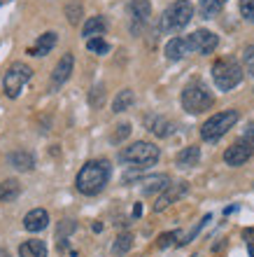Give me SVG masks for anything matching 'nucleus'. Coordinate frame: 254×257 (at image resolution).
<instances>
[{
  "label": "nucleus",
  "instance_id": "f257e3e1",
  "mask_svg": "<svg viewBox=\"0 0 254 257\" xmlns=\"http://www.w3.org/2000/svg\"><path fill=\"white\" fill-rule=\"evenodd\" d=\"M110 173H112L110 162L96 159V162H89L82 166L77 178H75V185L84 196H96L101 194L105 190V185L110 183Z\"/></svg>",
  "mask_w": 254,
  "mask_h": 257
},
{
  "label": "nucleus",
  "instance_id": "f03ea898",
  "mask_svg": "<svg viewBox=\"0 0 254 257\" xmlns=\"http://www.w3.org/2000/svg\"><path fill=\"white\" fill-rule=\"evenodd\" d=\"M191 17H194V5L189 0H175L173 5H168L166 12L161 14L159 31L161 33H177L184 26H189Z\"/></svg>",
  "mask_w": 254,
  "mask_h": 257
},
{
  "label": "nucleus",
  "instance_id": "7ed1b4c3",
  "mask_svg": "<svg viewBox=\"0 0 254 257\" xmlns=\"http://www.w3.org/2000/svg\"><path fill=\"white\" fill-rule=\"evenodd\" d=\"M161 157V150L154 145V143L147 141H138L133 145H128L119 152V162L121 164H128V166H138V169H147L152 164L159 162Z\"/></svg>",
  "mask_w": 254,
  "mask_h": 257
},
{
  "label": "nucleus",
  "instance_id": "20e7f679",
  "mask_svg": "<svg viewBox=\"0 0 254 257\" xmlns=\"http://www.w3.org/2000/svg\"><path fill=\"white\" fill-rule=\"evenodd\" d=\"M212 94H210V89L203 84V82H189L184 91H182V108L187 110L189 115H201L205 110L212 108Z\"/></svg>",
  "mask_w": 254,
  "mask_h": 257
},
{
  "label": "nucleus",
  "instance_id": "39448f33",
  "mask_svg": "<svg viewBox=\"0 0 254 257\" xmlns=\"http://www.w3.org/2000/svg\"><path fill=\"white\" fill-rule=\"evenodd\" d=\"M212 82L219 91H231L242 82V68L233 59H219L212 66Z\"/></svg>",
  "mask_w": 254,
  "mask_h": 257
},
{
  "label": "nucleus",
  "instance_id": "423d86ee",
  "mask_svg": "<svg viewBox=\"0 0 254 257\" xmlns=\"http://www.w3.org/2000/svg\"><path fill=\"white\" fill-rule=\"evenodd\" d=\"M238 122V110H224V112H217L207 119L201 126V138L207 143L219 141L221 136H226L231 128Z\"/></svg>",
  "mask_w": 254,
  "mask_h": 257
},
{
  "label": "nucleus",
  "instance_id": "0eeeda50",
  "mask_svg": "<svg viewBox=\"0 0 254 257\" xmlns=\"http://www.w3.org/2000/svg\"><path fill=\"white\" fill-rule=\"evenodd\" d=\"M31 77H33V68L26 66V63H12V66L7 68L5 77H3V89H5V94L10 96V98H17V96L24 91V87H26L28 82H31Z\"/></svg>",
  "mask_w": 254,
  "mask_h": 257
},
{
  "label": "nucleus",
  "instance_id": "6e6552de",
  "mask_svg": "<svg viewBox=\"0 0 254 257\" xmlns=\"http://www.w3.org/2000/svg\"><path fill=\"white\" fill-rule=\"evenodd\" d=\"M187 40H189V49L196 52V54H201V56L212 54L214 49H217V45H219V38H217L212 31H205V28L194 31Z\"/></svg>",
  "mask_w": 254,
  "mask_h": 257
},
{
  "label": "nucleus",
  "instance_id": "1a4fd4ad",
  "mask_svg": "<svg viewBox=\"0 0 254 257\" xmlns=\"http://www.w3.org/2000/svg\"><path fill=\"white\" fill-rule=\"evenodd\" d=\"M128 14H131V31L133 33H140L142 26H147L149 17H152V3L149 0H131V5H128Z\"/></svg>",
  "mask_w": 254,
  "mask_h": 257
},
{
  "label": "nucleus",
  "instance_id": "9d476101",
  "mask_svg": "<svg viewBox=\"0 0 254 257\" xmlns=\"http://www.w3.org/2000/svg\"><path fill=\"white\" fill-rule=\"evenodd\" d=\"M73 66H75L73 54L61 56L59 63H56V68H54V73H52V82H49V89H52V91L61 89L68 80H70V75H73Z\"/></svg>",
  "mask_w": 254,
  "mask_h": 257
},
{
  "label": "nucleus",
  "instance_id": "9b49d317",
  "mask_svg": "<svg viewBox=\"0 0 254 257\" xmlns=\"http://www.w3.org/2000/svg\"><path fill=\"white\" fill-rule=\"evenodd\" d=\"M187 190H189V185L184 183V180H182V183H173L168 190L161 192V196L156 199V203H154V210H156V213L166 210L170 203H175L177 199H182V196L187 194Z\"/></svg>",
  "mask_w": 254,
  "mask_h": 257
},
{
  "label": "nucleus",
  "instance_id": "f8f14e48",
  "mask_svg": "<svg viewBox=\"0 0 254 257\" xmlns=\"http://www.w3.org/2000/svg\"><path fill=\"white\" fill-rule=\"evenodd\" d=\"M252 155H254V152H252V148H249L247 143L238 141V143H233L226 152H224V162H226L228 166H242V164L247 162Z\"/></svg>",
  "mask_w": 254,
  "mask_h": 257
},
{
  "label": "nucleus",
  "instance_id": "ddd939ff",
  "mask_svg": "<svg viewBox=\"0 0 254 257\" xmlns=\"http://www.w3.org/2000/svg\"><path fill=\"white\" fill-rule=\"evenodd\" d=\"M49 224V213L45 208H33L28 210L24 217V229L26 231H42Z\"/></svg>",
  "mask_w": 254,
  "mask_h": 257
},
{
  "label": "nucleus",
  "instance_id": "4468645a",
  "mask_svg": "<svg viewBox=\"0 0 254 257\" xmlns=\"http://www.w3.org/2000/svg\"><path fill=\"white\" fill-rule=\"evenodd\" d=\"M145 124H147L149 131H152L154 136H159V138H168V136L175 131L173 122L166 119V117H161V115H147L145 117Z\"/></svg>",
  "mask_w": 254,
  "mask_h": 257
},
{
  "label": "nucleus",
  "instance_id": "2eb2a0df",
  "mask_svg": "<svg viewBox=\"0 0 254 257\" xmlns=\"http://www.w3.org/2000/svg\"><path fill=\"white\" fill-rule=\"evenodd\" d=\"M187 54H191L187 38H173V40L166 45V56H168V61H180V59H184Z\"/></svg>",
  "mask_w": 254,
  "mask_h": 257
},
{
  "label": "nucleus",
  "instance_id": "dca6fc26",
  "mask_svg": "<svg viewBox=\"0 0 254 257\" xmlns=\"http://www.w3.org/2000/svg\"><path fill=\"white\" fill-rule=\"evenodd\" d=\"M7 162H10V166H14L17 171H21V173H28V171H33V166H35L33 155L26 152V150H17V152H12V155L7 157Z\"/></svg>",
  "mask_w": 254,
  "mask_h": 257
},
{
  "label": "nucleus",
  "instance_id": "f3484780",
  "mask_svg": "<svg viewBox=\"0 0 254 257\" xmlns=\"http://www.w3.org/2000/svg\"><path fill=\"white\" fill-rule=\"evenodd\" d=\"M56 40H59V38H56V33H54V31H49V33L40 35V40H38L33 47L28 49V54H31V56H47L49 52L56 47Z\"/></svg>",
  "mask_w": 254,
  "mask_h": 257
},
{
  "label": "nucleus",
  "instance_id": "a211bd4d",
  "mask_svg": "<svg viewBox=\"0 0 254 257\" xmlns=\"http://www.w3.org/2000/svg\"><path fill=\"white\" fill-rule=\"evenodd\" d=\"M175 162H177L180 169H191V166H196L201 162V148L198 145H189V148L180 150V155L175 157Z\"/></svg>",
  "mask_w": 254,
  "mask_h": 257
},
{
  "label": "nucleus",
  "instance_id": "6ab92c4d",
  "mask_svg": "<svg viewBox=\"0 0 254 257\" xmlns=\"http://www.w3.org/2000/svg\"><path fill=\"white\" fill-rule=\"evenodd\" d=\"M142 192L145 194H154V192H163V190H168L170 187V176H166V173H161V176H152V178H145L142 180Z\"/></svg>",
  "mask_w": 254,
  "mask_h": 257
},
{
  "label": "nucleus",
  "instance_id": "aec40b11",
  "mask_svg": "<svg viewBox=\"0 0 254 257\" xmlns=\"http://www.w3.org/2000/svg\"><path fill=\"white\" fill-rule=\"evenodd\" d=\"M21 194V185L19 180H14V178H7L0 183V203H10L14 199H19Z\"/></svg>",
  "mask_w": 254,
  "mask_h": 257
},
{
  "label": "nucleus",
  "instance_id": "412c9836",
  "mask_svg": "<svg viewBox=\"0 0 254 257\" xmlns=\"http://www.w3.org/2000/svg\"><path fill=\"white\" fill-rule=\"evenodd\" d=\"M105 31H107V21L103 19V17H91V19L84 24V28H82V35L89 40V38H101Z\"/></svg>",
  "mask_w": 254,
  "mask_h": 257
},
{
  "label": "nucleus",
  "instance_id": "4be33fe9",
  "mask_svg": "<svg viewBox=\"0 0 254 257\" xmlns=\"http://www.w3.org/2000/svg\"><path fill=\"white\" fill-rule=\"evenodd\" d=\"M19 255L21 257H47V245L45 241H26V243H21L19 248Z\"/></svg>",
  "mask_w": 254,
  "mask_h": 257
},
{
  "label": "nucleus",
  "instance_id": "5701e85b",
  "mask_svg": "<svg viewBox=\"0 0 254 257\" xmlns=\"http://www.w3.org/2000/svg\"><path fill=\"white\" fill-rule=\"evenodd\" d=\"M135 103V94L133 89H121L119 94L114 96V103H112V110L114 112H126L131 105Z\"/></svg>",
  "mask_w": 254,
  "mask_h": 257
},
{
  "label": "nucleus",
  "instance_id": "b1692460",
  "mask_svg": "<svg viewBox=\"0 0 254 257\" xmlns=\"http://www.w3.org/2000/svg\"><path fill=\"white\" fill-rule=\"evenodd\" d=\"M198 10H201L203 19H212V17H217V14H219L221 3H219V0H198Z\"/></svg>",
  "mask_w": 254,
  "mask_h": 257
},
{
  "label": "nucleus",
  "instance_id": "393cba45",
  "mask_svg": "<svg viewBox=\"0 0 254 257\" xmlns=\"http://www.w3.org/2000/svg\"><path fill=\"white\" fill-rule=\"evenodd\" d=\"M75 227H77V224H75L73 220H63V222H61L59 231H56V238H59L56 243H59V248H61V250H63V248H66V245H68V236H70V234H73V231H75Z\"/></svg>",
  "mask_w": 254,
  "mask_h": 257
},
{
  "label": "nucleus",
  "instance_id": "a878e982",
  "mask_svg": "<svg viewBox=\"0 0 254 257\" xmlns=\"http://www.w3.org/2000/svg\"><path fill=\"white\" fill-rule=\"evenodd\" d=\"M131 245H133V236H131V234H119L117 241H114V245H112V252L117 257H121L131 250Z\"/></svg>",
  "mask_w": 254,
  "mask_h": 257
},
{
  "label": "nucleus",
  "instance_id": "bb28decb",
  "mask_svg": "<svg viewBox=\"0 0 254 257\" xmlns=\"http://www.w3.org/2000/svg\"><path fill=\"white\" fill-rule=\"evenodd\" d=\"M87 49L89 52H94V54H107L110 52V45H107L103 38H89L87 40Z\"/></svg>",
  "mask_w": 254,
  "mask_h": 257
},
{
  "label": "nucleus",
  "instance_id": "cd10ccee",
  "mask_svg": "<svg viewBox=\"0 0 254 257\" xmlns=\"http://www.w3.org/2000/svg\"><path fill=\"white\" fill-rule=\"evenodd\" d=\"M66 14H68V21L73 24V26H77L82 21V5H77V3H73V5L66 7Z\"/></svg>",
  "mask_w": 254,
  "mask_h": 257
},
{
  "label": "nucleus",
  "instance_id": "c85d7f7f",
  "mask_svg": "<svg viewBox=\"0 0 254 257\" xmlns=\"http://www.w3.org/2000/svg\"><path fill=\"white\" fill-rule=\"evenodd\" d=\"M210 220H212V217H210V215H205V217H203L201 222L196 224L194 229H191V231H189V234H187V236H184V241H180V245H187V243H189V241H194V238H196V234H198V231H201V229H203V227H205V224H207V222H210Z\"/></svg>",
  "mask_w": 254,
  "mask_h": 257
},
{
  "label": "nucleus",
  "instance_id": "c756f323",
  "mask_svg": "<svg viewBox=\"0 0 254 257\" xmlns=\"http://www.w3.org/2000/svg\"><path fill=\"white\" fill-rule=\"evenodd\" d=\"M242 63H245V68H247V73L254 75V45L245 47V52H242Z\"/></svg>",
  "mask_w": 254,
  "mask_h": 257
},
{
  "label": "nucleus",
  "instance_id": "7c9ffc66",
  "mask_svg": "<svg viewBox=\"0 0 254 257\" xmlns=\"http://www.w3.org/2000/svg\"><path fill=\"white\" fill-rule=\"evenodd\" d=\"M103 98H105V94H103V87L98 84V87L91 89V96H89V103L94 105V108H101L103 105Z\"/></svg>",
  "mask_w": 254,
  "mask_h": 257
},
{
  "label": "nucleus",
  "instance_id": "2f4dec72",
  "mask_svg": "<svg viewBox=\"0 0 254 257\" xmlns=\"http://www.w3.org/2000/svg\"><path fill=\"white\" fill-rule=\"evenodd\" d=\"M240 14L254 24V0H240Z\"/></svg>",
  "mask_w": 254,
  "mask_h": 257
},
{
  "label": "nucleus",
  "instance_id": "473e14b6",
  "mask_svg": "<svg viewBox=\"0 0 254 257\" xmlns=\"http://www.w3.org/2000/svg\"><path fill=\"white\" fill-rule=\"evenodd\" d=\"M128 134H131V124H121V126H117V131L112 134V143H121Z\"/></svg>",
  "mask_w": 254,
  "mask_h": 257
},
{
  "label": "nucleus",
  "instance_id": "72a5a7b5",
  "mask_svg": "<svg viewBox=\"0 0 254 257\" xmlns=\"http://www.w3.org/2000/svg\"><path fill=\"white\" fill-rule=\"evenodd\" d=\"M175 238H177V231H168V234H161V236H159V248H168V245H173Z\"/></svg>",
  "mask_w": 254,
  "mask_h": 257
},
{
  "label": "nucleus",
  "instance_id": "f704fd0d",
  "mask_svg": "<svg viewBox=\"0 0 254 257\" xmlns=\"http://www.w3.org/2000/svg\"><path fill=\"white\" fill-rule=\"evenodd\" d=\"M242 141L247 143L249 148H252V152H254V119H252V122H249L247 131H245V136H242Z\"/></svg>",
  "mask_w": 254,
  "mask_h": 257
},
{
  "label": "nucleus",
  "instance_id": "c9c22d12",
  "mask_svg": "<svg viewBox=\"0 0 254 257\" xmlns=\"http://www.w3.org/2000/svg\"><path fill=\"white\" fill-rule=\"evenodd\" d=\"M242 236H245V241H247V243H254V227H249V229L242 231Z\"/></svg>",
  "mask_w": 254,
  "mask_h": 257
},
{
  "label": "nucleus",
  "instance_id": "e433bc0d",
  "mask_svg": "<svg viewBox=\"0 0 254 257\" xmlns=\"http://www.w3.org/2000/svg\"><path fill=\"white\" fill-rule=\"evenodd\" d=\"M133 215H135V217H140V215H142V206H140V203H135V208H133Z\"/></svg>",
  "mask_w": 254,
  "mask_h": 257
},
{
  "label": "nucleus",
  "instance_id": "4c0bfd02",
  "mask_svg": "<svg viewBox=\"0 0 254 257\" xmlns=\"http://www.w3.org/2000/svg\"><path fill=\"white\" fill-rule=\"evenodd\" d=\"M247 252H249V257H254V245L252 243H247Z\"/></svg>",
  "mask_w": 254,
  "mask_h": 257
},
{
  "label": "nucleus",
  "instance_id": "58836bf2",
  "mask_svg": "<svg viewBox=\"0 0 254 257\" xmlns=\"http://www.w3.org/2000/svg\"><path fill=\"white\" fill-rule=\"evenodd\" d=\"M5 3H10V0H0V5H5Z\"/></svg>",
  "mask_w": 254,
  "mask_h": 257
},
{
  "label": "nucleus",
  "instance_id": "ea45409f",
  "mask_svg": "<svg viewBox=\"0 0 254 257\" xmlns=\"http://www.w3.org/2000/svg\"><path fill=\"white\" fill-rule=\"evenodd\" d=\"M219 3H221V5H224V3H226V0H219Z\"/></svg>",
  "mask_w": 254,
  "mask_h": 257
}]
</instances>
